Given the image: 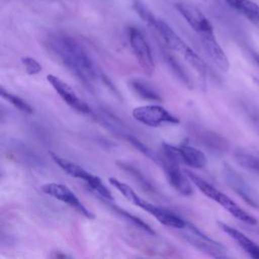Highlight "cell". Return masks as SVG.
I'll return each mask as SVG.
<instances>
[{"instance_id": "6da1fadb", "label": "cell", "mask_w": 259, "mask_h": 259, "mask_svg": "<svg viewBox=\"0 0 259 259\" xmlns=\"http://www.w3.org/2000/svg\"><path fill=\"white\" fill-rule=\"evenodd\" d=\"M46 46L53 56L84 84L91 85L98 79L100 74L91 58L73 37L66 34H52L48 36Z\"/></svg>"}, {"instance_id": "7a4b0ae2", "label": "cell", "mask_w": 259, "mask_h": 259, "mask_svg": "<svg viewBox=\"0 0 259 259\" xmlns=\"http://www.w3.org/2000/svg\"><path fill=\"white\" fill-rule=\"evenodd\" d=\"M108 182L117 191H119L128 201H131L133 204L139 206L140 208L144 209L145 211H147L151 215L155 217L156 220L158 222H160L161 224H163L164 226L171 227V228H174V229H183L186 226L187 222H185L182 218L177 215L175 212H173L169 209L157 206V205L147 201L146 199L142 198L126 183L121 182L120 180H118L114 177H109Z\"/></svg>"}, {"instance_id": "3957f363", "label": "cell", "mask_w": 259, "mask_h": 259, "mask_svg": "<svg viewBox=\"0 0 259 259\" xmlns=\"http://www.w3.org/2000/svg\"><path fill=\"white\" fill-rule=\"evenodd\" d=\"M152 27L158 31L171 50L180 54L189 63V65L194 68L201 78H205L206 65L203 60L188 45H186L184 40L164 20L156 18Z\"/></svg>"}, {"instance_id": "277c9868", "label": "cell", "mask_w": 259, "mask_h": 259, "mask_svg": "<svg viewBox=\"0 0 259 259\" xmlns=\"http://www.w3.org/2000/svg\"><path fill=\"white\" fill-rule=\"evenodd\" d=\"M185 173L189 177V179L194 183V185L208 198L212 199L217 203H219L222 207H224L229 213H231L233 217L238 219L239 221L249 225V226H256L257 220L248 213L246 210H244L240 205H238L233 199H231L228 195L217 189L214 186L209 184L207 181L202 179L201 177L197 176L191 171L186 170Z\"/></svg>"}, {"instance_id": "5b68a950", "label": "cell", "mask_w": 259, "mask_h": 259, "mask_svg": "<svg viewBox=\"0 0 259 259\" xmlns=\"http://www.w3.org/2000/svg\"><path fill=\"white\" fill-rule=\"evenodd\" d=\"M159 164L163 167L164 173L170 185L184 196L191 195L193 190L189 177L180 169L178 159L165 144L162 146V153L159 155Z\"/></svg>"}, {"instance_id": "8992f818", "label": "cell", "mask_w": 259, "mask_h": 259, "mask_svg": "<svg viewBox=\"0 0 259 259\" xmlns=\"http://www.w3.org/2000/svg\"><path fill=\"white\" fill-rule=\"evenodd\" d=\"M50 154H51V157L54 160V162L59 167H61L66 173H68L72 177H75L77 179L84 181L90 189H92L95 193L100 195L102 198L108 199V200H113V196H112L110 190L103 184V182L101 181V179L98 176L91 174L90 172L85 170L80 165H78L64 157H61L52 152Z\"/></svg>"}, {"instance_id": "52a82bcc", "label": "cell", "mask_w": 259, "mask_h": 259, "mask_svg": "<svg viewBox=\"0 0 259 259\" xmlns=\"http://www.w3.org/2000/svg\"><path fill=\"white\" fill-rule=\"evenodd\" d=\"M183 230H185V233L182 234L184 239L199 251L215 258L227 257V248L220 242L202 233L194 225L187 222Z\"/></svg>"}, {"instance_id": "ba28073f", "label": "cell", "mask_w": 259, "mask_h": 259, "mask_svg": "<svg viewBox=\"0 0 259 259\" xmlns=\"http://www.w3.org/2000/svg\"><path fill=\"white\" fill-rule=\"evenodd\" d=\"M128 40L133 53L141 67L148 76H151L155 70V64L150 46L144 34L137 27H128Z\"/></svg>"}, {"instance_id": "9c48e42d", "label": "cell", "mask_w": 259, "mask_h": 259, "mask_svg": "<svg viewBox=\"0 0 259 259\" xmlns=\"http://www.w3.org/2000/svg\"><path fill=\"white\" fill-rule=\"evenodd\" d=\"M133 117L148 126H159L162 124H177L179 119L172 115L161 105H144L133 109Z\"/></svg>"}, {"instance_id": "30bf717a", "label": "cell", "mask_w": 259, "mask_h": 259, "mask_svg": "<svg viewBox=\"0 0 259 259\" xmlns=\"http://www.w3.org/2000/svg\"><path fill=\"white\" fill-rule=\"evenodd\" d=\"M41 190L49 196H52L66 204H68L69 206L73 207L76 211H78L83 217H85L89 220L94 219L95 215L93 214V212L82 203V201L76 196V194L68 186H66L62 183L51 182V183L44 184L41 186Z\"/></svg>"}, {"instance_id": "8fae6325", "label": "cell", "mask_w": 259, "mask_h": 259, "mask_svg": "<svg viewBox=\"0 0 259 259\" xmlns=\"http://www.w3.org/2000/svg\"><path fill=\"white\" fill-rule=\"evenodd\" d=\"M224 176L230 187L243 198L252 207L259 209V195L257 192L238 174L233 168L228 165L224 166Z\"/></svg>"}, {"instance_id": "7c38bea8", "label": "cell", "mask_w": 259, "mask_h": 259, "mask_svg": "<svg viewBox=\"0 0 259 259\" xmlns=\"http://www.w3.org/2000/svg\"><path fill=\"white\" fill-rule=\"evenodd\" d=\"M48 82L51 84V86L55 89V91L61 96V98L73 109L80 113H90L91 109L88 106V104L83 101L73 90V88L64 82L61 78L55 76V75H48L47 76Z\"/></svg>"}, {"instance_id": "4fadbf2b", "label": "cell", "mask_w": 259, "mask_h": 259, "mask_svg": "<svg viewBox=\"0 0 259 259\" xmlns=\"http://www.w3.org/2000/svg\"><path fill=\"white\" fill-rule=\"evenodd\" d=\"M176 9L198 34L213 31L212 25L209 20L195 6L186 3H177Z\"/></svg>"}, {"instance_id": "5bb4252c", "label": "cell", "mask_w": 259, "mask_h": 259, "mask_svg": "<svg viewBox=\"0 0 259 259\" xmlns=\"http://www.w3.org/2000/svg\"><path fill=\"white\" fill-rule=\"evenodd\" d=\"M166 145L178 159V161H182L184 164L191 168L200 169L203 168L207 163L205 155L195 147L189 146L187 144H182L178 147L169 144Z\"/></svg>"}, {"instance_id": "9a60e30c", "label": "cell", "mask_w": 259, "mask_h": 259, "mask_svg": "<svg viewBox=\"0 0 259 259\" xmlns=\"http://www.w3.org/2000/svg\"><path fill=\"white\" fill-rule=\"evenodd\" d=\"M199 36L205 53L211 59L214 65L224 72L229 71L230 62L228 60L227 55L223 51L222 47L218 42L213 31L204 32L202 34H199Z\"/></svg>"}, {"instance_id": "2e32d148", "label": "cell", "mask_w": 259, "mask_h": 259, "mask_svg": "<svg viewBox=\"0 0 259 259\" xmlns=\"http://www.w3.org/2000/svg\"><path fill=\"white\" fill-rule=\"evenodd\" d=\"M217 224H218L219 228L224 233H226L230 238H232L250 257H252L254 259H259V245H257L254 241H252L244 233L227 225L226 223L218 222Z\"/></svg>"}, {"instance_id": "e0dca14e", "label": "cell", "mask_w": 259, "mask_h": 259, "mask_svg": "<svg viewBox=\"0 0 259 259\" xmlns=\"http://www.w3.org/2000/svg\"><path fill=\"white\" fill-rule=\"evenodd\" d=\"M195 137L201 145H203L205 148L209 150H212L219 153H222L228 150V147H229L228 141L224 137L211 131L199 130L198 132H196Z\"/></svg>"}, {"instance_id": "ac0fdd59", "label": "cell", "mask_w": 259, "mask_h": 259, "mask_svg": "<svg viewBox=\"0 0 259 259\" xmlns=\"http://www.w3.org/2000/svg\"><path fill=\"white\" fill-rule=\"evenodd\" d=\"M230 6L243 14L259 28V5L251 0H227Z\"/></svg>"}, {"instance_id": "d6986e66", "label": "cell", "mask_w": 259, "mask_h": 259, "mask_svg": "<svg viewBox=\"0 0 259 259\" xmlns=\"http://www.w3.org/2000/svg\"><path fill=\"white\" fill-rule=\"evenodd\" d=\"M132 90L139 96L144 99L152 100V101H161L162 98L158 94V92L147 82L140 79H133L128 82Z\"/></svg>"}, {"instance_id": "ffe728a7", "label": "cell", "mask_w": 259, "mask_h": 259, "mask_svg": "<svg viewBox=\"0 0 259 259\" xmlns=\"http://www.w3.org/2000/svg\"><path fill=\"white\" fill-rule=\"evenodd\" d=\"M234 158L237 161V163L247 169L248 171L259 175V157L249 153L245 150L238 149L234 153Z\"/></svg>"}, {"instance_id": "44dd1931", "label": "cell", "mask_w": 259, "mask_h": 259, "mask_svg": "<svg viewBox=\"0 0 259 259\" xmlns=\"http://www.w3.org/2000/svg\"><path fill=\"white\" fill-rule=\"evenodd\" d=\"M109 206L113 209V211H115L116 213H118L122 219H125L126 221H128L131 224H133V225L136 226L137 228H139V229H141L142 231H144V232H146V233H149V234H151V235H155L154 230H152V228H151L147 223H145L144 221H142L141 219H139V218H137V217H135V215L128 213V212L125 211L124 209H122V208H120V207H117V206H115V205H113V204H109Z\"/></svg>"}, {"instance_id": "7402d4cb", "label": "cell", "mask_w": 259, "mask_h": 259, "mask_svg": "<svg viewBox=\"0 0 259 259\" xmlns=\"http://www.w3.org/2000/svg\"><path fill=\"white\" fill-rule=\"evenodd\" d=\"M1 96L6 99L8 102H10L14 107H16L17 109H19L20 111L24 112V113H32L33 109L31 108V106L25 102L23 99H21L20 97L6 91L4 88H1Z\"/></svg>"}, {"instance_id": "603a6c76", "label": "cell", "mask_w": 259, "mask_h": 259, "mask_svg": "<svg viewBox=\"0 0 259 259\" xmlns=\"http://www.w3.org/2000/svg\"><path fill=\"white\" fill-rule=\"evenodd\" d=\"M165 60H166L167 65L171 68L172 72L176 75V77H177L183 84H185V85L188 86V87H191L190 80H189L188 76H187L186 73L184 72L183 68H182V67L179 65V63L176 61V59H175L174 57H172L171 55L166 54V55H165Z\"/></svg>"}, {"instance_id": "cb8c5ba5", "label": "cell", "mask_w": 259, "mask_h": 259, "mask_svg": "<svg viewBox=\"0 0 259 259\" xmlns=\"http://www.w3.org/2000/svg\"><path fill=\"white\" fill-rule=\"evenodd\" d=\"M21 63L28 75H36L41 71L40 64L33 58L23 57L21 58Z\"/></svg>"}, {"instance_id": "d4e9b609", "label": "cell", "mask_w": 259, "mask_h": 259, "mask_svg": "<svg viewBox=\"0 0 259 259\" xmlns=\"http://www.w3.org/2000/svg\"><path fill=\"white\" fill-rule=\"evenodd\" d=\"M252 57H253L254 61L257 63V65L259 66V55L256 53H252Z\"/></svg>"}, {"instance_id": "484cf974", "label": "cell", "mask_w": 259, "mask_h": 259, "mask_svg": "<svg viewBox=\"0 0 259 259\" xmlns=\"http://www.w3.org/2000/svg\"><path fill=\"white\" fill-rule=\"evenodd\" d=\"M255 233H256V234L259 236V230H255Z\"/></svg>"}]
</instances>
